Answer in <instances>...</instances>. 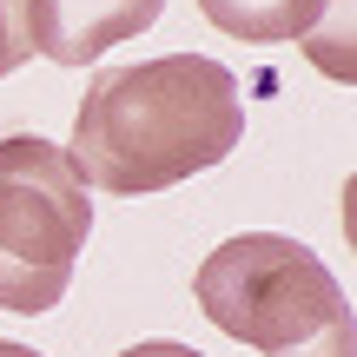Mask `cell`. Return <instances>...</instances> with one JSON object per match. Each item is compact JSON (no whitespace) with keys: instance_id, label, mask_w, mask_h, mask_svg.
<instances>
[{"instance_id":"cell-6","label":"cell","mask_w":357,"mask_h":357,"mask_svg":"<svg viewBox=\"0 0 357 357\" xmlns=\"http://www.w3.org/2000/svg\"><path fill=\"white\" fill-rule=\"evenodd\" d=\"M351 40H357V0H318V13H311V26L298 33V47H305V60L318 66V73H331V79H357V53H351Z\"/></svg>"},{"instance_id":"cell-5","label":"cell","mask_w":357,"mask_h":357,"mask_svg":"<svg viewBox=\"0 0 357 357\" xmlns=\"http://www.w3.org/2000/svg\"><path fill=\"white\" fill-rule=\"evenodd\" d=\"M199 13L231 40H252V47H278L298 40L318 13V0H199Z\"/></svg>"},{"instance_id":"cell-3","label":"cell","mask_w":357,"mask_h":357,"mask_svg":"<svg viewBox=\"0 0 357 357\" xmlns=\"http://www.w3.org/2000/svg\"><path fill=\"white\" fill-rule=\"evenodd\" d=\"M86 231L93 205L66 146L40 132H7L0 139V311L40 318L60 305Z\"/></svg>"},{"instance_id":"cell-2","label":"cell","mask_w":357,"mask_h":357,"mask_svg":"<svg viewBox=\"0 0 357 357\" xmlns=\"http://www.w3.org/2000/svg\"><path fill=\"white\" fill-rule=\"evenodd\" d=\"M199 311L258 357H357L351 298L318 252L278 231L225 238L192 278Z\"/></svg>"},{"instance_id":"cell-7","label":"cell","mask_w":357,"mask_h":357,"mask_svg":"<svg viewBox=\"0 0 357 357\" xmlns=\"http://www.w3.org/2000/svg\"><path fill=\"white\" fill-rule=\"evenodd\" d=\"M26 53H33V20H26V0H0V79L20 73Z\"/></svg>"},{"instance_id":"cell-8","label":"cell","mask_w":357,"mask_h":357,"mask_svg":"<svg viewBox=\"0 0 357 357\" xmlns=\"http://www.w3.org/2000/svg\"><path fill=\"white\" fill-rule=\"evenodd\" d=\"M119 357H205V351L172 344V337H153V344H132V351H119Z\"/></svg>"},{"instance_id":"cell-9","label":"cell","mask_w":357,"mask_h":357,"mask_svg":"<svg viewBox=\"0 0 357 357\" xmlns=\"http://www.w3.org/2000/svg\"><path fill=\"white\" fill-rule=\"evenodd\" d=\"M0 357H40V351H26V344H7V337H0Z\"/></svg>"},{"instance_id":"cell-4","label":"cell","mask_w":357,"mask_h":357,"mask_svg":"<svg viewBox=\"0 0 357 357\" xmlns=\"http://www.w3.org/2000/svg\"><path fill=\"white\" fill-rule=\"evenodd\" d=\"M166 13V0H26L33 20V53H47L53 66H86L106 47L146 33Z\"/></svg>"},{"instance_id":"cell-1","label":"cell","mask_w":357,"mask_h":357,"mask_svg":"<svg viewBox=\"0 0 357 357\" xmlns=\"http://www.w3.org/2000/svg\"><path fill=\"white\" fill-rule=\"evenodd\" d=\"M245 106L231 66L205 53H166V60L113 66L86 86L73 113V159L79 185L139 199L166 192L192 172H212L238 153Z\"/></svg>"}]
</instances>
